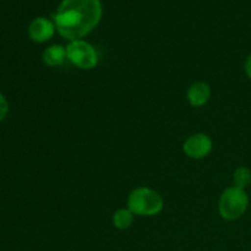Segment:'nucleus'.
Wrapping results in <instances>:
<instances>
[{
  "instance_id": "3",
  "label": "nucleus",
  "mask_w": 251,
  "mask_h": 251,
  "mask_svg": "<svg viewBox=\"0 0 251 251\" xmlns=\"http://www.w3.org/2000/svg\"><path fill=\"white\" fill-rule=\"evenodd\" d=\"M249 206V196L247 191L237 186L227 188L222 193L218 202V211L223 220L235 221L242 217Z\"/></svg>"
},
{
  "instance_id": "7",
  "label": "nucleus",
  "mask_w": 251,
  "mask_h": 251,
  "mask_svg": "<svg viewBox=\"0 0 251 251\" xmlns=\"http://www.w3.org/2000/svg\"><path fill=\"white\" fill-rule=\"evenodd\" d=\"M211 97V87L208 83L203 82V81H199V82L193 83L189 87L188 92H186V98L190 105L195 108H200L205 105L206 103L210 100Z\"/></svg>"
},
{
  "instance_id": "12",
  "label": "nucleus",
  "mask_w": 251,
  "mask_h": 251,
  "mask_svg": "<svg viewBox=\"0 0 251 251\" xmlns=\"http://www.w3.org/2000/svg\"><path fill=\"white\" fill-rule=\"evenodd\" d=\"M244 70H245V74H247L248 77L251 80V54L247 58V60H245V65H244Z\"/></svg>"
},
{
  "instance_id": "4",
  "label": "nucleus",
  "mask_w": 251,
  "mask_h": 251,
  "mask_svg": "<svg viewBox=\"0 0 251 251\" xmlns=\"http://www.w3.org/2000/svg\"><path fill=\"white\" fill-rule=\"evenodd\" d=\"M66 58L82 70H92L98 64L97 50L83 39L73 41L66 47Z\"/></svg>"
},
{
  "instance_id": "5",
  "label": "nucleus",
  "mask_w": 251,
  "mask_h": 251,
  "mask_svg": "<svg viewBox=\"0 0 251 251\" xmlns=\"http://www.w3.org/2000/svg\"><path fill=\"white\" fill-rule=\"evenodd\" d=\"M213 147L212 139L208 135L199 132L189 136L183 145V151L189 158L201 159L211 153Z\"/></svg>"
},
{
  "instance_id": "1",
  "label": "nucleus",
  "mask_w": 251,
  "mask_h": 251,
  "mask_svg": "<svg viewBox=\"0 0 251 251\" xmlns=\"http://www.w3.org/2000/svg\"><path fill=\"white\" fill-rule=\"evenodd\" d=\"M102 14L100 0H63L54 15V25L61 37L77 41L98 26Z\"/></svg>"
},
{
  "instance_id": "10",
  "label": "nucleus",
  "mask_w": 251,
  "mask_h": 251,
  "mask_svg": "<svg viewBox=\"0 0 251 251\" xmlns=\"http://www.w3.org/2000/svg\"><path fill=\"white\" fill-rule=\"evenodd\" d=\"M233 181L234 186L245 190L251 184V171L248 167H238L233 174Z\"/></svg>"
},
{
  "instance_id": "11",
  "label": "nucleus",
  "mask_w": 251,
  "mask_h": 251,
  "mask_svg": "<svg viewBox=\"0 0 251 251\" xmlns=\"http://www.w3.org/2000/svg\"><path fill=\"white\" fill-rule=\"evenodd\" d=\"M7 113H9V103H7V100L4 97V95L0 93V122L6 118Z\"/></svg>"
},
{
  "instance_id": "8",
  "label": "nucleus",
  "mask_w": 251,
  "mask_h": 251,
  "mask_svg": "<svg viewBox=\"0 0 251 251\" xmlns=\"http://www.w3.org/2000/svg\"><path fill=\"white\" fill-rule=\"evenodd\" d=\"M42 59H43V63L50 68L61 65L66 59V47L60 46V44H53L44 49Z\"/></svg>"
},
{
  "instance_id": "6",
  "label": "nucleus",
  "mask_w": 251,
  "mask_h": 251,
  "mask_svg": "<svg viewBox=\"0 0 251 251\" xmlns=\"http://www.w3.org/2000/svg\"><path fill=\"white\" fill-rule=\"evenodd\" d=\"M55 25L47 17H36L28 26V36L36 43L49 41L55 33Z\"/></svg>"
},
{
  "instance_id": "9",
  "label": "nucleus",
  "mask_w": 251,
  "mask_h": 251,
  "mask_svg": "<svg viewBox=\"0 0 251 251\" xmlns=\"http://www.w3.org/2000/svg\"><path fill=\"white\" fill-rule=\"evenodd\" d=\"M135 220V215L129 210V208H119L113 213V225L115 228L120 230L129 229L132 226Z\"/></svg>"
},
{
  "instance_id": "2",
  "label": "nucleus",
  "mask_w": 251,
  "mask_h": 251,
  "mask_svg": "<svg viewBox=\"0 0 251 251\" xmlns=\"http://www.w3.org/2000/svg\"><path fill=\"white\" fill-rule=\"evenodd\" d=\"M163 199L158 191L147 186L134 189L127 196V208L135 216L153 217L163 210Z\"/></svg>"
}]
</instances>
